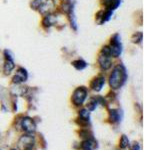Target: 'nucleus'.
<instances>
[{
    "instance_id": "f257e3e1",
    "label": "nucleus",
    "mask_w": 160,
    "mask_h": 150,
    "mask_svg": "<svg viewBox=\"0 0 160 150\" xmlns=\"http://www.w3.org/2000/svg\"><path fill=\"white\" fill-rule=\"evenodd\" d=\"M126 80V71L122 65H118L113 69L109 76V85L112 89H118Z\"/></svg>"
},
{
    "instance_id": "f03ea898",
    "label": "nucleus",
    "mask_w": 160,
    "mask_h": 150,
    "mask_svg": "<svg viewBox=\"0 0 160 150\" xmlns=\"http://www.w3.org/2000/svg\"><path fill=\"white\" fill-rule=\"evenodd\" d=\"M17 146L19 150H32L35 146V138L30 133L22 135L18 140Z\"/></svg>"
},
{
    "instance_id": "7ed1b4c3",
    "label": "nucleus",
    "mask_w": 160,
    "mask_h": 150,
    "mask_svg": "<svg viewBox=\"0 0 160 150\" xmlns=\"http://www.w3.org/2000/svg\"><path fill=\"white\" fill-rule=\"evenodd\" d=\"M87 96V90L85 87H78L74 90L73 94H72V102L74 105L80 106L82 105L86 99Z\"/></svg>"
},
{
    "instance_id": "20e7f679",
    "label": "nucleus",
    "mask_w": 160,
    "mask_h": 150,
    "mask_svg": "<svg viewBox=\"0 0 160 150\" xmlns=\"http://www.w3.org/2000/svg\"><path fill=\"white\" fill-rule=\"evenodd\" d=\"M110 52H111V56L113 57H118L122 52V46H121L119 35L115 34L114 36L111 38V46H110Z\"/></svg>"
},
{
    "instance_id": "39448f33",
    "label": "nucleus",
    "mask_w": 160,
    "mask_h": 150,
    "mask_svg": "<svg viewBox=\"0 0 160 150\" xmlns=\"http://www.w3.org/2000/svg\"><path fill=\"white\" fill-rule=\"evenodd\" d=\"M21 127L26 133H30V134L34 133L36 130V124H35L34 120L30 117H24L21 120Z\"/></svg>"
},
{
    "instance_id": "423d86ee",
    "label": "nucleus",
    "mask_w": 160,
    "mask_h": 150,
    "mask_svg": "<svg viewBox=\"0 0 160 150\" xmlns=\"http://www.w3.org/2000/svg\"><path fill=\"white\" fill-rule=\"evenodd\" d=\"M98 63L102 70H108L109 68L112 66L111 55L101 52L98 57Z\"/></svg>"
},
{
    "instance_id": "0eeeda50",
    "label": "nucleus",
    "mask_w": 160,
    "mask_h": 150,
    "mask_svg": "<svg viewBox=\"0 0 160 150\" xmlns=\"http://www.w3.org/2000/svg\"><path fill=\"white\" fill-rule=\"evenodd\" d=\"M27 78H28V74H27L26 70L24 68H18L15 75L12 78V82L15 84H20L25 82Z\"/></svg>"
},
{
    "instance_id": "6e6552de",
    "label": "nucleus",
    "mask_w": 160,
    "mask_h": 150,
    "mask_svg": "<svg viewBox=\"0 0 160 150\" xmlns=\"http://www.w3.org/2000/svg\"><path fill=\"white\" fill-rule=\"evenodd\" d=\"M104 84H105V78H104V76L100 75L93 79L92 82L90 84V87L92 88V90H94V91L99 92L102 89Z\"/></svg>"
},
{
    "instance_id": "1a4fd4ad",
    "label": "nucleus",
    "mask_w": 160,
    "mask_h": 150,
    "mask_svg": "<svg viewBox=\"0 0 160 150\" xmlns=\"http://www.w3.org/2000/svg\"><path fill=\"white\" fill-rule=\"evenodd\" d=\"M53 8H54L53 0H45L38 9H39V11L42 13V14H49Z\"/></svg>"
},
{
    "instance_id": "9d476101",
    "label": "nucleus",
    "mask_w": 160,
    "mask_h": 150,
    "mask_svg": "<svg viewBox=\"0 0 160 150\" xmlns=\"http://www.w3.org/2000/svg\"><path fill=\"white\" fill-rule=\"evenodd\" d=\"M81 148L83 150H94L97 146V143L96 141H94L93 138H89V139H84L81 143Z\"/></svg>"
},
{
    "instance_id": "9b49d317",
    "label": "nucleus",
    "mask_w": 160,
    "mask_h": 150,
    "mask_svg": "<svg viewBox=\"0 0 160 150\" xmlns=\"http://www.w3.org/2000/svg\"><path fill=\"white\" fill-rule=\"evenodd\" d=\"M56 21H57V18L55 17V15H52V14H46V15H45V17H44V19H43L42 23H43V25H44V26H46V27H50V26L53 25V24L56 23Z\"/></svg>"
},
{
    "instance_id": "f8f14e48",
    "label": "nucleus",
    "mask_w": 160,
    "mask_h": 150,
    "mask_svg": "<svg viewBox=\"0 0 160 150\" xmlns=\"http://www.w3.org/2000/svg\"><path fill=\"white\" fill-rule=\"evenodd\" d=\"M15 64L13 59H5V63H4V73L6 75H9L11 71L14 69Z\"/></svg>"
},
{
    "instance_id": "ddd939ff",
    "label": "nucleus",
    "mask_w": 160,
    "mask_h": 150,
    "mask_svg": "<svg viewBox=\"0 0 160 150\" xmlns=\"http://www.w3.org/2000/svg\"><path fill=\"white\" fill-rule=\"evenodd\" d=\"M120 4V0H104V5L107 7V9L112 11L116 9Z\"/></svg>"
},
{
    "instance_id": "4468645a",
    "label": "nucleus",
    "mask_w": 160,
    "mask_h": 150,
    "mask_svg": "<svg viewBox=\"0 0 160 150\" xmlns=\"http://www.w3.org/2000/svg\"><path fill=\"white\" fill-rule=\"evenodd\" d=\"M109 120L112 123H116V122L120 121V116H119V111L112 109L109 111Z\"/></svg>"
},
{
    "instance_id": "2eb2a0df",
    "label": "nucleus",
    "mask_w": 160,
    "mask_h": 150,
    "mask_svg": "<svg viewBox=\"0 0 160 150\" xmlns=\"http://www.w3.org/2000/svg\"><path fill=\"white\" fill-rule=\"evenodd\" d=\"M72 65H73V67H75L77 70H83L87 67V63L84 61V60H81V59H78V60L73 61Z\"/></svg>"
},
{
    "instance_id": "dca6fc26",
    "label": "nucleus",
    "mask_w": 160,
    "mask_h": 150,
    "mask_svg": "<svg viewBox=\"0 0 160 150\" xmlns=\"http://www.w3.org/2000/svg\"><path fill=\"white\" fill-rule=\"evenodd\" d=\"M129 139L128 137L126 136L125 134H123L122 136H121V138H120V141H119V147L121 149H125L126 147H128L129 145Z\"/></svg>"
},
{
    "instance_id": "f3484780",
    "label": "nucleus",
    "mask_w": 160,
    "mask_h": 150,
    "mask_svg": "<svg viewBox=\"0 0 160 150\" xmlns=\"http://www.w3.org/2000/svg\"><path fill=\"white\" fill-rule=\"evenodd\" d=\"M98 101L96 98H91V99L87 103V110L88 111H93L95 110V108L97 107Z\"/></svg>"
},
{
    "instance_id": "a211bd4d",
    "label": "nucleus",
    "mask_w": 160,
    "mask_h": 150,
    "mask_svg": "<svg viewBox=\"0 0 160 150\" xmlns=\"http://www.w3.org/2000/svg\"><path fill=\"white\" fill-rule=\"evenodd\" d=\"M142 38H143V34L142 32H136V33H134L132 35L131 37V41L133 43H136V44H138L142 41Z\"/></svg>"
},
{
    "instance_id": "6ab92c4d",
    "label": "nucleus",
    "mask_w": 160,
    "mask_h": 150,
    "mask_svg": "<svg viewBox=\"0 0 160 150\" xmlns=\"http://www.w3.org/2000/svg\"><path fill=\"white\" fill-rule=\"evenodd\" d=\"M79 118L89 121V118H90V113H89V111H88L87 109H81V110L79 111Z\"/></svg>"
},
{
    "instance_id": "aec40b11",
    "label": "nucleus",
    "mask_w": 160,
    "mask_h": 150,
    "mask_svg": "<svg viewBox=\"0 0 160 150\" xmlns=\"http://www.w3.org/2000/svg\"><path fill=\"white\" fill-rule=\"evenodd\" d=\"M79 135L80 137L82 138H85V139H89V138H93L92 137V133L90 131H88L87 129H84V130H81V131H79Z\"/></svg>"
},
{
    "instance_id": "412c9836",
    "label": "nucleus",
    "mask_w": 160,
    "mask_h": 150,
    "mask_svg": "<svg viewBox=\"0 0 160 150\" xmlns=\"http://www.w3.org/2000/svg\"><path fill=\"white\" fill-rule=\"evenodd\" d=\"M44 1H45V0H33L32 3H31V6L34 8V9H38V8L42 5Z\"/></svg>"
},
{
    "instance_id": "4be33fe9",
    "label": "nucleus",
    "mask_w": 160,
    "mask_h": 150,
    "mask_svg": "<svg viewBox=\"0 0 160 150\" xmlns=\"http://www.w3.org/2000/svg\"><path fill=\"white\" fill-rule=\"evenodd\" d=\"M129 149L130 150H140V145L138 142H136V141H134V142H132L131 144L129 143Z\"/></svg>"
},
{
    "instance_id": "5701e85b",
    "label": "nucleus",
    "mask_w": 160,
    "mask_h": 150,
    "mask_svg": "<svg viewBox=\"0 0 160 150\" xmlns=\"http://www.w3.org/2000/svg\"><path fill=\"white\" fill-rule=\"evenodd\" d=\"M70 21H71V26H73L74 29L77 28L76 26V20H75V17H74V15L72 14V11H70Z\"/></svg>"
},
{
    "instance_id": "b1692460",
    "label": "nucleus",
    "mask_w": 160,
    "mask_h": 150,
    "mask_svg": "<svg viewBox=\"0 0 160 150\" xmlns=\"http://www.w3.org/2000/svg\"><path fill=\"white\" fill-rule=\"evenodd\" d=\"M12 150H17V149H12Z\"/></svg>"
}]
</instances>
